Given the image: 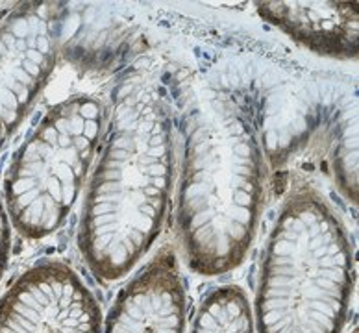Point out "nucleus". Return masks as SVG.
<instances>
[{
	"mask_svg": "<svg viewBox=\"0 0 359 333\" xmlns=\"http://www.w3.org/2000/svg\"><path fill=\"white\" fill-rule=\"evenodd\" d=\"M354 283L346 228L311 187L283 202L263 252L257 333H341Z\"/></svg>",
	"mask_w": 359,
	"mask_h": 333,
	"instance_id": "3",
	"label": "nucleus"
},
{
	"mask_svg": "<svg viewBox=\"0 0 359 333\" xmlns=\"http://www.w3.org/2000/svg\"><path fill=\"white\" fill-rule=\"evenodd\" d=\"M172 178V109L158 83L135 76L115 95L80 221V252L98 280L115 282L147 254L163 224Z\"/></svg>",
	"mask_w": 359,
	"mask_h": 333,
	"instance_id": "1",
	"label": "nucleus"
},
{
	"mask_svg": "<svg viewBox=\"0 0 359 333\" xmlns=\"http://www.w3.org/2000/svg\"><path fill=\"white\" fill-rule=\"evenodd\" d=\"M178 230L189 266L219 276L243 263L256 236L265 161L254 118L230 93L205 88L185 109Z\"/></svg>",
	"mask_w": 359,
	"mask_h": 333,
	"instance_id": "2",
	"label": "nucleus"
},
{
	"mask_svg": "<svg viewBox=\"0 0 359 333\" xmlns=\"http://www.w3.org/2000/svg\"><path fill=\"white\" fill-rule=\"evenodd\" d=\"M97 97L72 95L46 111L13 156L4 179L6 213L28 239L50 236L71 213L104 132Z\"/></svg>",
	"mask_w": 359,
	"mask_h": 333,
	"instance_id": "4",
	"label": "nucleus"
},
{
	"mask_svg": "<svg viewBox=\"0 0 359 333\" xmlns=\"http://www.w3.org/2000/svg\"><path fill=\"white\" fill-rule=\"evenodd\" d=\"M63 13L57 2H30L0 21V150L54 71Z\"/></svg>",
	"mask_w": 359,
	"mask_h": 333,
	"instance_id": "5",
	"label": "nucleus"
},
{
	"mask_svg": "<svg viewBox=\"0 0 359 333\" xmlns=\"http://www.w3.org/2000/svg\"><path fill=\"white\" fill-rule=\"evenodd\" d=\"M191 333H256L245 291L224 285L210 292L196 311Z\"/></svg>",
	"mask_w": 359,
	"mask_h": 333,
	"instance_id": "9",
	"label": "nucleus"
},
{
	"mask_svg": "<svg viewBox=\"0 0 359 333\" xmlns=\"http://www.w3.org/2000/svg\"><path fill=\"white\" fill-rule=\"evenodd\" d=\"M102 333H185V292L170 252H161L118 292Z\"/></svg>",
	"mask_w": 359,
	"mask_h": 333,
	"instance_id": "7",
	"label": "nucleus"
},
{
	"mask_svg": "<svg viewBox=\"0 0 359 333\" xmlns=\"http://www.w3.org/2000/svg\"><path fill=\"white\" fill-rule=\"evenodd\" d=\"M259 15L309 50L358 56V10L352 2H257Z\"/></svg>",
	"mask_w": 359,
	"mask_h": 333,
	"instance_id": "8",
	"label": "nucleus"
},
{
	"mask_svg": "<svg viewBox=\"0 0 359 333\" xmlns=\"http://www.w3.org/2000/svg\"><path fill=\"white\" fill-rule=\"evenodd\" d=\"M100 308L67 263L43 261L0 298V333H100Z\"/></svg>",
	"mask_w": 359,
	"mask_h": 333,
	"instance_id": "6",
	"label": "nucleus"
},
{
	"mask_svg": "<svg viewBox=\"0 0 359 333\" xmlns=\"http://www.w3.org/2000/svg\"><path fill=\"white\" fill-rule=\"evenodd\" d=\"M10 241H11V228L10 219L6 213L4 202L0 200V276L6 269L8 256H10Z\"/></svg>",
	"mask_w": 359,
	"mask_h": 333,
	"instance_id": "10",
	"label": "nucleus"
},
{
	"mask_svg": "<svg viewBox=\"0 0 359 333\" xmlns=\"http://www.w3.org/2000/svg\"><path fill=\"white\" fill-rule=\"evenodd\" d=\"M354 333H358V332H354Z\"/></svg>",
	"mask_w": 359,
	"mask_h": 333,
	"instance_id": "11",
	"label": "nucleus"
}]
</instances>
